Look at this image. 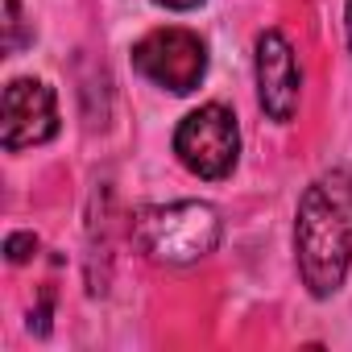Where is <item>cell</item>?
<instances>
[{
	"instance_id": "cell-1",
	"label": "cell",
	"mask_w": 352,
	"mask_h": 352,
	"mask_svg": "<svg viewBox=\"0 0 352 352\" xmlns=\"http://www.w3.org/2000/svg\"><path fill=\"white\" fill-rule=\"evenodd\" d=\"M294 253L315 298H331L344 286L352 261V170H327L302 191L294 216Z\"/></svg>"
},
{
	"instance_id": "cell-2",
	"label": "cell",
	"mask_w": 352,
	"mask_h": 352,
	"mask_svg": "<svg viewBox=\"0 0 352 352\" xmlns=\"http://www.w3.org/2000/svg\"><path fill=\"white\" fill-rule=\"evenodd\" d=\"M133 232L153 261L191 265V261H204L208 253H216L220 212L212 204H199V199L166 204V208H141L133 220Z\"/></svg>"
},
{
	"instance_id": "cell-3",
	"label": "cell",
	"mask_w": 352,
	"mask_h": 352,
	"mask_svg": "<svg viewBox=\"0 0 352 352\" xmlns=\"http://www.w3.org/2000/svg\"><path fill=\"white\" fill-rule=\"evenodd\" d=\"M174 153L199 179H228L241 157V129L224 104H204L174 129Z\"/></svg>"
},
{
	"instance_id": "cell-4",
	"label": "cell",
	"mask_w": 352,
	"mask_h": 352,
	"mask_svg": "<svg viewBox=\"0 0 352 352\" xmlns=\"http://www.w3.org/2000/svg\"><path fill=\"white\" fill-rule=\"evenodd\" d=\"M133 67H137L149 83L166 87V91H174V96H187V91H195L199 79L208 75V46H204L199 34L179 30V25L153 30V34H145V38L133 46Z\"/></svg>"
},
{
	"instance_id": "cell-5",
	"label": "cell",
	"mask_w": 352,
	"mask_h": 352,
	"mask_svg": "<svg viewBox=\"0 0 352 352\" xmlns=\"http://www.w3.org/2000/svg\"><path fill=\"white\" fill-rule=\"evenodd\" d=\"M58 133V100L42 79H13L5 87V112H0V141L5 149L46 145Z\"/></svg>"
},
{
	"instance_id": "cell-6",
	"label": "cell",
	"mask_w": 352,
	"mask_h": 352,
	"mask_svg": "<svg viewBox=\"0 0 352 352\" xmlns=\"http://www.w3.org/2000/svg\"><path fill=\"white\" fill-rule=\"evenodd\" d=\"M298 91H302V71L290 42L278 30H265L257 38V100L265 116L286 124L298 112Z\"/></svg>"
},
{
	"instance_id": "cell-7",
	"label": "cell",
	"mask_w": 352,
	"mask_h": 352,
	"mask_svg": "<svg viewBox=\"0 0 352 352\" xmlns=\"http://www.w3.org/2000/svg\"><path fill=\"white\" fill-rule=\"evenodd\" d=\"M25 17H21V0H5V54H17L25 42Z\"/></svg>"
},
{
	"instance_id": "cell-8",
	"label": "cell",
	"mask_w": 352,
	"mask_h": 352,
	"mask_svg": "<svg viewBox=\"0 0 352 352\" xmlns=\"http://www.w3.org/2000/svg\"><path fill=\"white\" fill-rule=\"evenodd\" d=\"M34 249H38V236H34V232H13V236L5 241V253H9V261H13V265L30 261V257H34Z\"/></svg>"
},
{
	"instance_id": "cell-9",
	"label": "cell",
	"mask_w": 352,
	"mask_h": 352,
	"mask_svg": "<svg viewBox=\"0 0 352 352\" xmlns=\"http://www.w3.org/2000/svg\"><path fill=\"white\" fill-rule=\"evenodd\" d=\"M153 5H162V9H174V13H187V9H199L204 0H153Z\"/></svg>"
},
{
	"instance_id": "cell-10",
	"label": "cell",
	"mask_w": 352,
	"mask_h": 352,
	"mask_svg": "<svg viewBox=\"0 0 352 352\" xmlns=\"http://www.w3.org/2000/svg\"><path fill=\"white\" fill-rule=\"evenodd\" d=\"M348 46H352V0H348Z\"/></svg>"
}]
</instances>
